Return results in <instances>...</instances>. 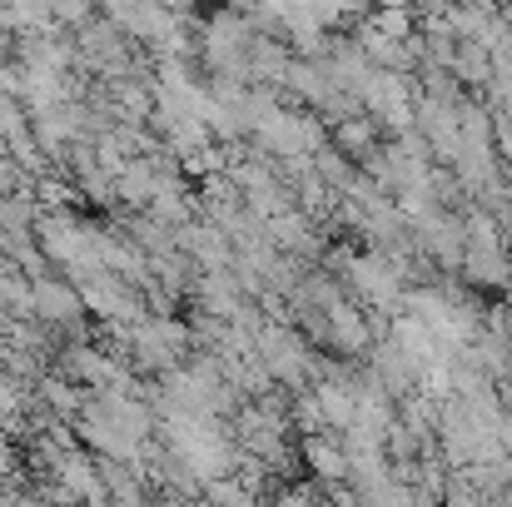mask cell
<instances>
[{
	"mask_svg": "<svg viewBox=\"0 0 512 507\" xmlns=\"http://www.w3.org/2000/svg\"><path fill=\"white\" fill-rule=\"evenodd\" d=\"M269 155H279V160H314L319 150H324V125L314 120V115H299V110H269L254 130H249Z\"/></svg>",
	"mask_w": 512,
	"mask_h": 507,
	"instance_id": "1",
	"label": "cell"
},
{
	"mask_svg": "<svg viewBox=\"0 0 512 507\" xmlns=\"http://www.w3.org/2000/svg\"><path fill=\"white\" fill-rule=\"evenodd\" d=\"M0 458H5V433H0Z\"/></svg>",
	"mask_w": 512,
	"mask_h": 507,
	"instance_id": "12",
	"label": "cell"
},
{
	"mask_svg": "<svg viewBox=\"0 0 512 507\" xmlns=\"http://www.w3.org/2000/svg\"><path fill=\"white\" fill-rule=\"evenodd\" d=\"M30 304H35V319H45V324H55V329H70V324H80V314H85L80 289L65 284V279H35V284H30Z\"/></svg>",
	"mask_w": 512,
	"mask_h": 507,
	"instance_id": "7",
	"label": "cell"
},
{
	"mask_svg": "<svg viewBox=\"0 0 512 507\" xmlns=\"http://www.w3.org/2000/svg\"><path fill=\"white\" fill-rule=\"evenodd\" d=\"M249 45L254 30L244 15H214L204 25V60L209 70H219V80H249Z\"/></svg>",
	"mask_w": 512,
	"mask_h": 507,
	"instance_id": "3",
	"label": "cell"
},
{
	"mask_svg": "<svg viewBox=\"0 0 512 507\" xmlns=\"http://www.w3.org/2000/svg\"><path fill=\"white\" fill-rule=\"evenodd\" d=\"M304 463L319 473V478H348V448L329 443V438H309L304 443Z\"/></svg>",
	"mask_w": 512,
	"mask_h": 507,
	"instance_id": "10",
	"label": "cell"
},
{
	"mask_svg": "<svg viewBox=\"0 0 512 507\" xmlns=\"http://www.w3.org/2000/svg\"><path fill=\"white\" fill-rule=\"evenodd\" d=\"M35 244L50 264H65V269H80V264H95V229L80 224L75 214L65 209H45L35 214Z\"/></svg>",
	"mask_w": 512,
	"mask_h": 507,
	"instance_id": "2",
	"label": "cell"
},
{
	"mask_svg": "<svg viewBox=\"0 0 512 507\" xmlns=\"http://www.w3.org/2000/svg\"><path fill=\"white\" fill-rule=\"evenodd\" d=\"M353 403H358V388H348L339 378H324V383L314 388V408H319V418H324L329 428H348Z\"/></svg>",
	"mask_w": 512,
	"mask_h": 507,
	"instance_id": "9",
	"label": "cell"
},
{
	"mask_svg": "<svg viewBox=\"0 0 512 507\" xmlns=\"http://www.w3.org/2000/svg\"><path fill=\"white\" fill-rule=\"evenodd\" d=\"M254 353H259L264 373L279 378V383L304 388V378L314 373V358H309L304 338L294 334V329H284V324H259V329H254Z\"/></svg>",
	"mask_w": 512,
	"mask_h": 507,
	"instance_id": "4",
	"label": "cell"
},
{
	"mask_svg": "<svg viewBox=\"0 0 512 507\" xmlns=\"http://www.w3.org/2000/svg\"><path fill=\"white\" fill-rule=\"evenodd\" d=\"M324 334H329V343L334 348H343V353H358L363 343H368V324H363V314L358 309H348L339 294L324 304Z\"/></svg>",
	"mask_w": 512,
	"mask_h": 507,
	"instance_id": "8",
	"label": "cell"
},
{
	"mask_svg": "<svg viewBox=\"0 0 512 507\" xmlns=\"http://www.w3.org/2000/svg\"><path fill=\"white\" fill-rule=\"evenodd\" d=\"M348 284L373 304V309H393L403 299V269H393V259L383 254H343Z\"/></svg>",
	"mask_w": 512,
	"mask_h": 507,
	"instance_id": "6",
	"label": "cell"
},
{
	"mask_svg": "<svg viewBox=\"0 0 512 507\" xmlns=\"http://www.w3.org/2000/svg\"><path fill=\"white\" fill-rule=\"evenodd\" d=\"M125 338L135 343V363H145L150 373L174 368V363L184 358V348H189V329H179L165 314H140V319L125 329Z\"/></svg>",
	"mask_w": 512,
	"mask_h": 507,
	"instance_id": "5",
	"label": "cell"
},
{
	"mask_svg": "<svg viewBox=\"0 0 512 507\" xmlns=\"http://www.w3.org/2000/svg\"><path fill=\"white\" fill-rule=\"evenodd\" d=\"M40 393H45V403H50L60 418H70V413L80 408V393H75L70 378H50V383H40Z\"/></svg>",
	"mask_w": 512,
	"mask_h": 507,
	"instance_id": "11",
	"label": "cell"
}]
</instances>
